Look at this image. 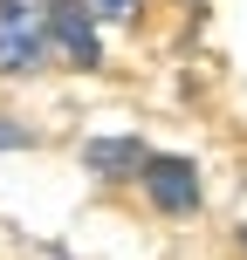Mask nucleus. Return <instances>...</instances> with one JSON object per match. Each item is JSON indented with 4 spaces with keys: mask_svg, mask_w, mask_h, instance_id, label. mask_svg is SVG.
Returning <instances> with one entry per match:
<instances>
[{
    "mask_svg": "<svg viewBox=\"0 0 247 260\" xmlns=\"http://www.w3.org/2000/svg\"><path fill=\"white\" fill-rule=\"evenodd\" d=\"M48 48V0H0V76H35Z\"/></svg>",
    "mask_w": 247,
    "mask_h": 260,
    "instance_id": "obj_1",
    "label": "nucleus"
},
{
    "mask_svg": "<svg viewBox=\"0 0 247 260\" xmlns=\"http://www.w3.org/2000/svg\"><path fill=\"white\" fill-rule=\"evenodd\" d=\"M138 185H144V199H151V212H165V219H193V212L206 206V185H199V165H193V157L151 151L144 171H138Z\"/></svg>",
    "mask_w": 247,
    "mask_h": 260,
    "instance_id": "obj_2",
    "label": "nucleus"
},
{
    "mask_svg": "<svg viewBox=\"0 0 247 260\" xmlns=\"http://www.w3.org/2000/svg\"><path fill=\"white\" fill-rule=\"evenodd\" d=\"M48 35L76 69H103V41H96V14L90 0H48Z\"/></svg>",
    "mask_w": 247,
    "mask_h": 260,
    "instance_id": "obj_3",
    "label": "nucleus"
},
{
    "mask_svg": "<svg viewBox=\"0 0 247 260\" xmlns=\"http://www.w3.org/2000/svg\"><path fill=\"white\" fill-rule=\"evenodd\" d=\"M144 144L138 137H90L83 144V171H90V178H103V185H130L144 171Z\"/></svg>",
    "mask_w": 247,
    "mask_h": 260,
    "instance_id": "obj_4",
    "label": "nucleus"
},
{
    "mask_svg": "<svg viewBox=\"0 0 247 260\" xmlns=\"http://www.w3.org/2000/svg\"><path fill=\"white\" fill-rule=\"evenodd\" d=\"M35 144V130H21V123H0V151H28Z\"/></svg>",
    "mask_w": 247,
    "mask_h": 260,
    "instance_id": "obj_5",
    "label": "nucleus"
},
{
    "mask_svg": "<svg viewBox=\"0 0 247 260\" xmlns=\"http://www.w3.org/2000/svg\"><path fill=\"white\" fill-rule=\"evenodd\" d=\"M130 7H138V0H90V14H96V21H124Z\"/></svg>",
    "mask_w": 247,
    "mask_h": 260,
    "instance_id": "obj_6",
    "label": "nucleus"
},
{
    "mask_svg": "<svg viewBox=\"0 0 247 260\" xmlns=\"http://www.w3.org/2000/svg\"><path fill=\"white\" fill-rule=\"evenodd\" d=\"M234 247H240V253H247V226H234Z\"/></svg>",
    "mask_w": 247,
    "mask_h": 260,
    "instance_id": "obj_7",
    "label": "nucleus"
}]
</instances>
